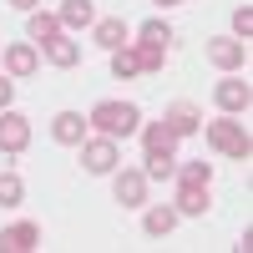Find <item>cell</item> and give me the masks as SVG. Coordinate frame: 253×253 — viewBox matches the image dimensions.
<instances>
[{
    "label": "cell",
    "instance_id": "8fae6325",
    "mask_svg": "<svg viewBox=\"0 0 253 253\" xmlns=\"http://www.w3.org/2000/svg\"><path fill=\"white\" fill-rule=\"evenodd\" d=\"M208 213V182H177V218H203Z\"/></svg>",
    "mask_w": 253,
    "mask_h": 253
},
{
    "label": "cell",
    "instance_id": "277c9868",
    "mask_svg": "<svg viewBox=\"0 0 253 253\" xmlns=\"http://www.w3.org/2000/svg\"><path fill=\"white\" fill-rule=\"evenodd\" d=\"M26 147H31V122L26 117H20V112H0V152H26Z\"/></svg>",
    "mask_w": 253,
    "mask_h": 253
},
{
    "label": "cell",
    "instance_id": "5bb4252c",
    "mask_svg": "<svg viewBox=\"0 0 253 253\" xmlns=\"http://www.w3.org/2000/svg\"><path fill=\"white\" fill-rule=\"evenodd\" d=\"M96 46H101V51H122V46H126V20H122V15L96 20Z\"/></svg>",
    "mask_w": 253,
    "mask_h": 253
},
{
    "label": "cell",
    "instance_id": "ba28073f",
    "mask_svg": "<svg viewBox=\"0 0 253 253\" xmlns=\"http://www.w3.org/2000/svg\"><path fill=\"white\" fill-rule=\"evenodd\" d=\"M112 193L122 208H142L147 203V172H137V167H122L117 182H112Z\"/></svg>",
    "mask_w": 253,
    "mask_h": 253
},
{
    "label": "cell",
    "instance_id": "3957f363",
    "mask_svg": "<svg viewBox=\"0 0 253 253\" xmlns=\"http://www.w3.org/2000/svg\"><path fill=\"white\" fill-rule=\"evenodd\" d=\"M208 142H213V152H223V157H238V162H248V152H253L248 132H243V126H238L233 117L208 122Z\"/></svg>",
    "mask_w": 253,
    "mask_h": 253
},
{
    "label": "cell",
    "instance_id": "ffe728a7",
    "mask_svg": "<svg viewBox=\"0 0 253 253\" xmlns=\"http://www.w3.org/2000/svg\"><path fill=\"white\" fill-rule=\"evenodd\" d=\"M167 61V46H152V41H137V66L142 71H162Z\"/></svg>",
    "mask_w": 253,
    "mask_h": 253
},
{
    "label": "cell",
    "instance_id": "8992f818",
    "mask_svg": "<svg viewBox=\"0 0 253 253\" xmlns=\"http://www.w3.org/2000/svg\"><path fill=\"white\" fill-rule=\"evenodd\" d=\"M81 162H86V172L107 177L112 167H117V142H112V137H91V142H81Z\"/></svg>",
    "mask_w": 253,
    "mask_h": 253
},
{
    "label": "cell",
    "instance_id": "484cf974",
    "mask_svg": "<svg viewBox=\"0 0 253 253\" xmlns=\"http://www.w3.org/2000/svg\"><path fill=\"white\" fill-rule=\"evenodd\" d=\"M10 5H15V10H36L41 0H10Z\"/></svg>",
    "mask_w": 253,
    "mask_h": 253
},
{
    "label": "cell",
    "instance_id": "30bf717a",
    "mask_svg": "<svg viewBox=\"0 0 253 253\" xmlns=\"http://www.w3.org/2000/svg\"><path fill=\"white\" fill-rule=\"evenodd\" d=\"M86 117H81V112H56L51 117V137L61 142V147H81V142H86Z\"/></svg>",
    "mask_w": 253,
    "mask_h": 253
},
{
    "label": "cell",
    "instance_id": "e0dca14e",
    "mask_svg": "<svg viewBox=\"0 0 253 253\" xmlns=\"http://www.w3.org/2000/svg\"><path fill=\"white\" fill-rule=\"evenodd\" d=\"M142 228L152 238H162V233H172L177 228V208H147V218H142Z\"/></svg>",
    "mask_w": 253,
    "mask_h": 253
},
{
    "label": "cell",
    "instance_id": "d4e9b609",
    "mask_svg": "<svg viewBox=\"0 0 253 253\" xmlns=\"http://www.w3.org/2000/svg\"><path fill=\"white\" fill-rule=\"evenodd\" d=\"M10 101H15V81H5V76H0V112H5Z\"/></svg>",
    "mask_w": 253,
    "mask_h": 253
},
{
    "label": "cell",
    "instance_id": "d6986e66",
    "mask_svg": "<svg viewBox=\"0 0 253 253\" xmlns=\"http://www.w3.org/2000/svg\"><path fill=\"white\" fill-rule=\"evenodd\" d=\"M26 203V182L15 172H0V208H20Z\"/></svg>",
    "mask_w": 253,
    "mask_h": 253
},
{
    "label": "cell",
    "instance_id": "7402d4cb",
    "mask_svg": "<svg viewBox=\"0 0 253 253\" xmlns=\"http://www.w3.org/2000/svg\"><path fill=\"white\" fill-rule=\"evenodd\" d=\"M142 41H152V46H167V41H172V26H167V20H147V26H142Z\"/></svg>",
    "mask_w": 253,
    "mask_h": 253
},
{
    "label": "cell",
    "instance_id": "ac0fdd59",
    "mask_svg": "<svg viewBox=\"0 0 253 253\" xmlns=\"http://www.w3.org/2000/svg\"><path fill=\"white\" fill-rule=\"evenodd\" d=\"M96 10H91V0H66L61 5V26H91Z\"/></svg>",
    "mask_w": 253,
    "mask_h": 253
},
{
    "label": "cell",
    "instance_id": "52a82bcc",
    "mask_svg": "<svg viewBox=\"0 0 253 253\" xmlns=\"http://www.w3.org/2000/svg\"><path fill=\"white\" fill-rule=\"evenodd\" d=\"M213 101H218L228 117H238V112H248V107H253V86H248V81H238V76H228V81H218Z\"/></svg>",
    "mask_w": 253,
    "mask_h": 253
},
{
    "label": "cell",
    "instance_id": "4316f807",
    "mask_svg": "<svg viewBox=\"0 0 253 253\" xmlns=\"http://www.w3.org/2000/svg\"><path fill=\"white\" fill-rule=\"evenodd\" d=\"M157 5H182V0H157Z\"/></svg>",
    "mask_w": 253,
    "mask_h": 253
},
{
    "label": "cell",
    "instance_id": "9c48e42d",
    "mask_svg": "<svg viewBox=\"0 0 253 253\" xmlns=\"http://www.w3.org/2000/svg\"><path fill=\"white\" fill-rule=\"evenodd\" d=\"M162 126H167L172 137H193L198 126H203V112L193 107V101H172V107L162 112Z\"/></svg>",
    "mask_w": 253,
    "mask_h": 253
},
{
    "label": "cell",
    "instance_id": "44dd1931",
    "mask_svg": "<svg viewBox=\"0 0 253 253\" xmlns=\"http://www.w3.org/2000/svg\"><path fill=\"white\" fill-rule=\"evenodd\" d=\"M137 71H142V66H137V51H126V46H122V51H112V76H117V81L137 76Z\"/></svg>",
    "mask_w": 253,
    "mask_h": 253
},
{
    "label": "cell",
    "instance_id": "6da1fadb",
    "mask_svg": "<svg viewBox=\"0 0 253 253\" xmlns=\"http://www.w3.org/2000/svg\"><path fill=\"white\" fill-rule=\"evenodd\" d=\"M172 147H177V137L167 132L162 122H152V126L142 132V152H147V157H142V162H147L142 172H147V182H152V177L162 182V177H172V172H177V167H172V162H177V152H172Z\"/></svg>",
    "mask_w": 253,
    "mask_h": 253
},
{
    "label": "cell",
    "instance_id": "5b68a950",
    "mask_svg": "<svg viewBox=\"0 0 253 253\" xmlns=\"http://www.w3.org/2000/svg\"><path fill=\"white\" fill-rule=\"evenodd\" d=\"M243 56H248V41H238V36H218V41H208V61H213L218 71H238Z\"/></svg>",
    "mask_w": 253,
    "mask_h": 253
},
{
    "label": "cell",
    "instance_id": "cb8c5ba5",
    "mask_svg": "<svg viewBox=\"0 0 253 253\" xmlns=\"http://www.w3.org/2000/svg\"><path fill=\"white\" fill-rule=\"evenodd\" d=\"M233 31H238V41H248V36H253V10H248V5H238V10H233Z\"/></svg>",
    "mask_w": 253,
    "mask_h": 253
},
{
    "label": "cell",
    "instance_id": "2e32d148",
    "mask_svg": "<svg viewBox=\"0 0 253 253\" xmlns=\"http://www.w3.org/2000/svg\"><path fill=\"white\" fill-rule=\"evenodd\" d=\"M61 36V15H51V10H31V41H56Z\"/></svg>",
    "mask_w": 253,
    "mask_h": 253
},
{
    "label": "cell",
    "instance_id": "9a60e30c",
    "mask_svg": "<svg viewBox=\"0 0 253 253\" xmlns=\"http://www.w3.org/2000/svg\"><path fill=\"white\" fill-rule=\"evenodd\" d=\"M46 61H51V66H76V61H81V46L66 41V36H56V41H46Z\"/></svg>",
    "mask_w": 253,
    "mask_h": 253
},
{
    "label": "cell",
    "instance_id": "7c38bea8",
    "mask_svg": "<svg viewBox=\"0 0 253 253\" xmlns=\"http://www.w3.org/2000/svg\"><path fill=\"white\" fill-rule=\"evenodd\" d=\"M41 243V228L36 223H10L5 233H0V253H31Z\"/></svg>",
    "mask_w": 253,
    "mask_h": 253
},
{
    "label": "cell",
    "instance_id": "7a4b0ae2",
    "mask_svg": "<svg viewBox=\"0 0 253 253\" xmlns=\"http://www.w3.org/2000/svg\"><path fill=\"white\" fill-rule=\"evenodd\" d=\"M86 122L96 126L101 137H112V142H117V137H132L137 126H142V112L132 107V101H96Z\"/></svg>",
    "mask_w": 253,
    "mask_h": 253
},
{
    "label": "cell",
    "instance_id": "4fadbf2b",
    "mask_svg": "<svg viewBox=\"0 0 253 253\" xmlns=\"http://www.w3.org/2000/svg\"><path fill=\"white\" fill-rule=\"evenodd\" d=\"M36 66H41V56H36V46H26V41H15V46H5V71L20 81V76H36Z\"/></svg>",
    "mask_w": 253,
    "mask_h": 253
},
{
    "label": "cell",
    "instance_id": "603a6c76",
    "mask_svg": "<svg viewBox=\"0 0 253 253\" xmlns=\"http://www.w3.org/2000/svg\"><path fill=\"white\" fill-rule=\"evenodd\" d=\"M177 177H182V182H208V177H213V162H187Z\"/></svg>",
    "mask_w": 253,
    "mask_h": 253
}]
</instances>
